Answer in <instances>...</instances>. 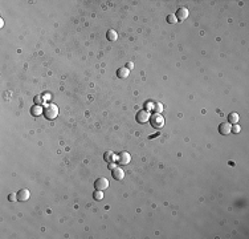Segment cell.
<instances>
[{
    "label": "cell",
    "instance_id": "obj_1",
    "mask_svg": "<svg viewBox=\"0 0 249 239\" xmlns=\"http://www.w3.org/2000/svg\"><path fill=\"white\" fill-rule=\"evenodd\" d=\"M44 116H45L48 120H55L56 117L58 116V108L55 104H49L45 109H44Z\"/></svg>",
    "mask_w": 249,
    "mask_h": 239
},
{
    "label": "cell",
    "instance_id": "obj_2",
    "mask_svg": "<svg viewBox=\"0 0 249 239\" xmlns=\"http://www.w3.org/2000/svg\"><path fill=\"white\" fill-rule=\"evenodd\" d=\"M150 122H151V125H152V128L159 129V128H162V126H163L164 120H163V117L159 113H154L152 116L150 117Z\"/></svg>",
    "mask_w": 249,
    "mask_h": 239
},
{
    "label": "cell",
    "instance_id": "obj_3",
    "mask_svg": "<svg viewBox=\"0 0 249 239\" xmlns=\"http://www.w3.org/2000/svg\"><path fill=\"white\" fill-rule=\"evenodd\" d=\"M94 186H96L97 190L103 191V190H106V189L109 187V181L106 178H103V177H101V178L96 179V182H94Z\"/></svg>",
    "mask_w": 249,
    "mask_h": 239
},
{
    "label": "cell",
    "instance_id": "obj_4",
    "mask_svg": "<svg viewBox=\"0 0 249 239\" xmlns=\"http://www.w3.org/2000/svg\"><path fill=\"white\" fill-rule=\"evenodd\" d=\"M130 159H131V157H130V154L127 152H122L117 155V162L119 165H127L130 162Z\"/></svg>",
    "mask_w": 249,
    "mask_h": 239
},
{
    "label": "cell",
    "instance_id": "obj_5",
    "mask_svg": "<svg viewBox=\"0 0 249 239\" xmlns=\"http://www.w3.org/2000/svg\"><path fill=\"white\" fill-rule=\"evenodd\" d=\"M137 121L139 124H146L147 121H150V114L147 110H139L137 113Z\"/></svg>",
    "mask_w": 249,
    "mask_h": 239
},
{
    "label": "cell",
    "instance_id": "obj_6",
    "mask_svg": "<svg viewBox=\"0 0 249 239\" xmlns=\"http://www.w3.org/2000/svg\"><path fill=\"white\" fill-rule=\"evenodd\" d=\"M219 132H220V134H229L231 132H232V124L229 122H221L220 125H219Z\"/></svg>",
    "mask_w": 249,
    "mask_h": 239
},
{
    "label": "cell",
    "instance_id": "obj_7",
    "mask_svg": "<svg viewBox=\"0 0 249 239\" xmlns=\"http://www.w3.org/2000/svg\"><path fill=\"white\" fill-rule=\"evenodd\" d=\"M29 197H31V193H29V190H27V189H23V190H20L19 193H17V201H20V202L28 201Z\"/></svg>",
    "mask_w": 249,
    "mask_h": 239
},
{
    "label": "cell",
    "instance_id": "obj_8",
    "mask_svg": "<svg viewBox=\"0 0 249 239\" xmlns=\"http://www.w3.org/2000/svg\"><path fill=\"white\" fill-rule=\"evenodd\" d=\"M175 16H176L178 20H186L188 17V10L187 8H178Z\"/></svg>",
    "mask_w": 249,
    "mask_h": 239
},
{
    "label": "cell",
    "instance_id": "obj_9",
    "mask_svg": "<svg viewBox=\"0 0 249 239\" xmlns=\"http://www.w3.org/2000/svg\"><path fill=\"white\" fill-rule=\"evenodd\" d=\"M111 174H113V178L117 179V181H121V179H123V177H125V172L121 169V167H115V169H113Z\"/></svg>",
    "mask_w": 249,
    "mask_h": 239
},
{
    "label": "cell",
    "instance_id": "obj_10",
    "mask_svg": "<svg viewBox=\"0 0 249 239\" xmlns=\"http://www.w3.org/2000/svg\"><path fill=\"white\" fill-rule=\"evenodd\" d=\"M129 73H130V70L127 69L126 67H122V68H119V69L117 70V76L119 78H126V77H129Z\"/></svg>",
    "mask_w": 249,
    "mask_h": 239
},
{
    "label": "cell",
    "instance_id": "obj_11",
    "mask_svg": "<svg viewBox=\"0 0 249 239\" xmlns=\"http://www.w3.org/2000/svg\"><path fill=\"white\" fill-rule=\"evenodd\" d=\"M103 159H105L106 162H109V164H110V162H114V159H115L114 152H110V150H109V152H106L105 154H103Z\"/></svg>",
    "mask_w": 249,
    "mask_h": 239
},
{
    "label": "cell",
    "instance_id": "obj_12",
    "mask_svg": "<svg viewBox=\"0 0 249 239\" xmlns=\"http://www.w3.org/2000/svg\"><path fill=\"white\" fill-rule=\"evenodd\" d=\"M106 37H108V40H110V41H115L118 39V33L114 31V29H109L108 33H106Z\"/></svg>",
    "mask_w": 249,
    "mask_h": 239
},
{
    "label": "cell",
    "instance_id": "obj_13",
    "mask_svg": "<svg viewBox=\"0 0 249 239\" xmlns=\"http://www.w3.org/2000/svg\"><path fill=\"white\" fill-rule=\"evenodd\" d=\"M228 120H229V124H237L239 122V114L237 113H231L228 116Z\"/></svg>",
    "mask_w": 249,
    "mask_h": 239
},
{
    "label": "cell",
    "instance_id": "obj_14",
    "mask_svg": "<svg viewBox=\"0 0 249 239\" xmlns=\"http://www.w3.org/2000/svg\"><path fill=\"white\" fill-rule=\"evenodd\" d=\"M41 112H43V109H41L40 105H36L32 108V114H33V116H40Z\"/></svg>",
    "mask_w": 249,
    "mask_h": 239
},
{
    "label": "cell",
    "instance_id": "obj_15",
    "mask_svg": "<svg viewBox=\"0 0 249 239\" xmlns=\"http://www.w3.org/2000/svg\"><path fill=\"white\" fill-rule=\"evenodd\" d=\"M93 197H94V199H96V201H101V199L103 198V191H101V190L94 191V193H93Z\"/></svg>",
    "mask_w": 249,
    "mask_h": 239
},
{
    "label": "cell",
    "instance_id": "obj_16",
    "mask_svg": "<svg viewBox=\"0 0 249 239\" xmlns=\"http://www.w3.org/2000/svg\"><path fill=\"white\" fill-rule=\"evenodd\" d=\"M167 21L170 23V24H176L178 19H176V16L172 13V15H168V16H167Z\"/></svg>",
    "mask_w": 249,
    "mask_h": 239
},
{
    "label": "cell",
    "instance_id": "obj_17",
    "mask_svg": "<svg viewBox=\"0 0 249 239\" xmlns=\"http://www.w3.org/2000/svg\"><path fill=\"white\" fill-rule=\"evenodd\" d=\"M43 102H44L43 96H36V97H35V104H36V105H41Z\"/></svg>",
    "mask_w": 249,
    "mask_h": 239
},
{
    "label": "cell",
    "instance_id": "obj_18",
    "mask_svg": "<svg viewBox=\"0 0 249 239\" xmlns=\"http://www.w3.org/2000/svg\"><path fill=\"white\" fill-rule=\"evenodd\" d=\"M154 110H155L156 113H161V112L163 110V106H162V104H156L155 106H154Z\"/></svg>",
    "mask_w": 249,
    "mask_h": 239
},
{
    "label": "cell",
    "instance_id": "obj_19",
    "mask_svg": "<svg viewBox=\"0 0 249 239\" xmlns=\"http://www.w3.org/2000/svg\"><path fill=\"white\" fill-rule=\"evenodd\" d=\"M8 199H10L11 202H15V201H17V193H12L10 197H8Z\"/></svg>",
    "mask_w": 249,
    "mask_h": 239
},
{
    "label": "cell",
    "instance_id": "obj_20",
    "mask_svg": "<svg viewBox=\"0 0 249 239\" xmlns=\"http://www.w3.org/2000/svg\"><path fill=\"white\" fill-rule=\"evenodd\" d=\"M240 130H241V129H240L239 125H235V126L232 128V132H233V133H240Z\"/></svg>",
    "mask_w": 249,
    "mask_h": 239
},
{
    "label": "cell",
    "instance_id": "obj_21",
    "mask_svg": "<svg viewBox=\"0 0 249 239\" xmlns=\"http://www.w3.org/2000/svg\"><path fill=\"white\" fill-rule=\"evenodd\" d=\"M115 167H117V166H115V164H113V162H110V164H109V169H110V170L115 169Z\"/></svg>",
    "mask_w": 249,
    "mask_h": 239
},
{
    "label": "cell",
    "instance_id": "obj_22",
    "mask_svg": "<svg viewBox=\"0 0 249 239\" xmlns=\"http://www.w3.org/2000/svg\"><path fill=\"white\" fill-rule=\"evenodd\" d=\"M133 67H134V65H133V63H127V64H126V68H127L129 70L133 69Z\"/></svg>",
    "mask_w": 249,
    "mask_h": 239
}]
</instances>
